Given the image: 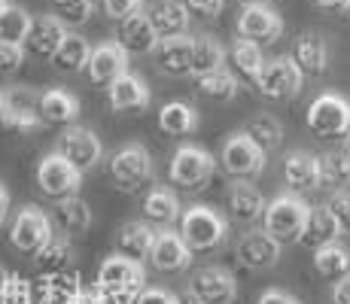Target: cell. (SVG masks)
Returning a JSON list of instances; mask_svg holds the SVG:
<instances>
[{"instance_id": "cell-15", "label": "cell", "mask_w": 350, "mask_h": 304, "mask_svg": "<svg viewBox=\"0 0 350 304\" xmlns=\"http://www.w3.org/2000/svg\"><path fill=\"white\" fill-rule=\"evenodd\" d=\"M152 268L161 274H177L186 271L192 262V247L180 238V232H159L156 243H152V253H150Z\"/></svg>"}, {"instance_id": "cell-31", "label": "cell", "mask_w": 350, "mask_h": 304, "mask_svg": "<svg viewBox=\"0 0 350 304\" xmlns=\"http://www.w3.org/2000/svg\"><path fill=\"white\" fill-rule=\"evenodd\" d=\"M228 64H232V70L238 73L241 79H247V83H259V73L262 67H265V58H262V49L259 43H250V40H234L232 49H228Z\"/></svg>"}, {"instance_id": "cell-60", "label": "cell", "mask_w": 350, "mask_h": 304, "mask_svg": "<svg viewBox=\"0 0 350 304\" xmlns=\"http://www.w3.org/2000/svg\"><path fill=\"white\" fill-rule=\"evenodd\" d=\"M345 155H347V158H350V140H347V146H345Z\"/></svg>"}, {"instance_id": "cell-5", "label": "cell", "mask_w": 350, "mask_h": 304, "mask_svg": "<svg viewBox=\"0 0 350 304\" xmlns=\"http://www.w3.org/2000/svg\"><path fill=\"white\" fill-rule=\"evenodd\" d=\"M110 177L122 192H137L152 180V158L146 146L125 143L110 155Z\"/></svg>"}, {"instance_id": "cell-43", "label": "cell", "mask_w": 350, "mask_h": 304, "mask_svg": "<svg viewBox=\"0 0 350 304\" xmlns=\"http://www.w3.org/2000/svg\"><path fill=\"white\" fill-rule=\"evenodd\" d=\"M0 304H33V286L25 277L10 274V280L0 289Z\"/></svg>"}, {"instance_id": "cell-17", "label": "cell", "mask_w": 350, "mask_h": 304, "mask_svg": "<svg viewBox=\"0 0 350 304\" xmlns=\"http://www.w3.org/2000/svg\"><path fill=\"white\" fill-rule=\"evenodd\" d=\"M116 43L122 46L128 55H150V52L159 49V33L152 28L150 16L144 12H137V16L125 18V22L116 25Z\"/></svg>"}, {"instance_id": "cell-4", "label": "cell", "mask_w": 350, "mask_h": 304, "mask_svg": "<svg viewBox=\"0 0 350 304\" xmlns=\"http://www.w3.org/2000/svg\"><path fill=\"white\" fill-rule=\"evenodd\" d=\"M226 219L219 216L213 207L195 204L189 207L183 216H180V238L195 249H213L226 240Z\"/></svg>"}, {"instance_id": "cell-19", "label": "cell", "mask_w": 350, "mask_h": 304, "mask_svg": "<svg viewBox=\"0 0 350 304\" xmlns=\"http://www.w3.org/2000/svg\"><path fill=\"white\" fill-rule=\"evenodd\" d=\"M146 16H150L159 40L186 37V31H189V6L180 0H152L146 6Z\"/></svg>"}, {"instance_id": "cell-46", "label": "cell", "mask_w": 350, "mask_h": 304, "mask_svg": "<svg viewBox=\"0 0 350 304\" xmlns=\"http://www.w3.org/2000/svg\"><path fill=\"white\" fill-rule=\"evenodd\" d=\"M25 64V46L0 43V73H16Z\"/></svg>"}, {"instance_id": "cell-42", "label": "cell", "mask_w": 350, "mask_h": 304, "mask_svg": "<svg viewBox=\"0 0 350 304\" xmlns=\"http://www.w3.org/2000/svg\"><path fill=\"white\" fill-rule=\"evenodd\" d=\"M49 10L64 28H83L92 16L89 0H49Z\"/></svg>"}, {"instance_id": "cell-44", "label": "cell", "mask_w": 350, "mask_h": 304, "mask_svg": "<svg viewBox=\"0 0 350 304\" xmlns=\"http://www.w3.org/2000/svg\"><path fill=\"white\" fill-rule=\"evenodd\" d=\"M100 10L107 12V16L113 18V22H125V18L137 16V12H144V0H107Z\"/></svg>"}, {"instance_id": "cell-36", "label": "cell", "mask_w": 350, "mask_h": 304, "mask_svg": "<svg viewBox=\"0 0 350 304\" xmlns=\"http://www.w3.org/2000/svg\"><path fill=\"white\" fill-rule=\"evenodd\" d=\"M226 67V49L217 43L213 37H195V49H192V77L201 79L213 70Z\"/></svg>"}, {"instance_id": "cell-58", "label": "cell", "mask_w": 350, "mask_h": 304, "mask_svg": "<svg viewBox=\"0 0 350 304\" xmlns=\"http://www.w3.org/2000/svg\"><path fill=\"white\" fill-rule=\"evenodd\" d=\"M3 6H16V0H0V10H3Z\"/></svg>"}, {"instance_id": "cell-39", "label": "cell", "mask_w": 350, "mask_h": 304, "mask_svg": "<svg viewBox=\"0 0 350 304\" xmlns=\"http://www.w3.org/2000/svg\"><path fill=\"white\" fill-rule=\"evenodd\" d=\"M33 259H37L40 271L62 274V271H67V265L73 262V247H70V240H64V238H52L37 255H33Z\"/></svg>"}, {"instance_id": "cell-10", "label": "cell", "mask_w": 350, "mask_h": 304, "mask_svg": "<svg viewBox=\"0 0 350 304\" xmlns=\"http://www.w3.org/2000/svg\"><path fill=\"white\" fill-rule=\"evenodd\" d=\"M301 79H305V73L299 70V64L293 58H271L262 67L256 89L265 98L284 100V98H295L301 92Z\"/></svg>"}, {"instance_id": "cell-40", "label": "cell", "mask_w": 350, "mask_h": 304, "mask_svg": "<svg viewBox=\"0 0 350 304\" xmlns=\"http://www.w3.org/2000/svg\"><path fill=\"white\" fill-rule=\"evenodd\" d=\"M320 177H323V186L326 189L345 192V186H350V158L345 152L320 155Z\"/></svg>"}, {"instance_id": "cell-47", "label": "cell", "mask_w": 350, "mask_h": 304, "mask_svg": "<svg viewBox=\"0 0 350 304\" xmlns=\"http://www.w3.org/2000/svg\"><path fill=\"white\" fill-rule=\"evenodd\" d=\"M223 3L226 0H186L189 12H195L198 18H217L223 12Z\"/></svg>"}, {"instance_id": "cell-16", "label": "cell", "mask_w": 350, "mask_h": 304, "mask_svg": "<svg viewBox=\"0 0 350 304\" xmlns=\"http://www.w3.org/2000/svg\"><path fill=\"white\" fill-rule=\"evenodd\" d=\"M280 259V240H274L265 228L259 232H247L238 240V262L250 271H268Z\"/></svg>"}, {"instance_id": "cell-49", "label": "cell", "mask_w": 350, "mask_h": 304, "mask_svg": "<svg viewBox=\"0 0 350 304\" xmlns=\"http://www.w3.org/2000/svg\"><path fill=\"white\" fill-rule=\"evenodd\" d=\"M256 304H301V301L295 299V295L284 292V289H268V292L259 295V301Z\"/></svg>"}, {"instance_id": "cell-52", "label": "cell", "mask_w": 350, "mask_h": 304, "mask_svg": "<svg viewBox=\"0 0 350 304\" xmlns=\"http://www.w3.org/2000/svg\"><path fill=\"white\" fill-rule=\"evenodd\" d=\"M77 304H104V299H100V289H83V295H79Z\"/></svg>"}, {"instance_id": "cell-6", "label": "cell", "mask_w": 350, "mask_h": 304, "mask_svg": "<svg viewBox=\"0 0 350 304\" xmlns=\"http://www.w3.org/2000/svg\"><path fill=\"white\" fill-rule=\"evenodd\" d=\"M79 177H83V174H79L77 167H73L70 161H67L64 155H58V152L46 155V158L37 165V186H40V192H43L46 198H52L55 204L77 195Z\"/></svg>"}, {"instance_id": "cell-24", "label": "cell", "mask_w": 350, "mask_h": 304, "mask_svg": "<svg viewBox=\"0 0 350 304\" xmlns=\"http://www.w3.org/2000/svg\"><path fill=\"white\" fill-rule=\"evenodd\" d=\"M289 58L299 64V70L305 73V77H320V73H326V67H329V46L320 33L308 31L295 40L293 55Z\"/></svg>"}, {"instance_id": "cell-26", "label": "cell", "mask_w": 350, "mask_h": 304, "mask_svg": "<svg viewBox=\"0 0 350 304\" xmlns=\"http://www.w3.org/2000/svg\"><path fill=\"white\" fill-rule=\"evenodd\" d=\"M107 92H110V107L116 113H137L146 110V104H150V85L134 73H125Z\"/></svg>"}, {"instance_id": "cell-50", "label": "cell", "mask_w": 350, "mask_h": 304, "mask_svg": "<svg viewBox=\"0 0 350 304\" xmlns=\"http://www.w3.org/2000/svg\"><path fill=\"white\" fill-rule=\"evenodd\" d=\"M140 292H107V289H100V299L104 304H134L137 301Z\"/></svg>"}, {"instance_id": "cell-27", "label": "cell", "mask_w": 350, "mask_h": 304, "mask_svg": "<svg viewBox=\"0 0 350 304\" xmlns=\"http://www.w3.org/2000/svg\"><path fill=\"white\" fill-rule=\"evenodd\" d=\"M192 49H195L192 37L161 40L156 49V64L171 77H186V73H192Z\"/></svg>"}, {"instance_id": "cell-13", "label": "cell", "mask_w": 350, "mask_h": 304, "mask_svg": "<svg viewBox=\"0 0 350 304\" xmlns=\"http://www.w3.org/2000/svg\"><path fill=\"white\" fill-rule=\"evenodd\" d=\"M284 31V18L271 6H244L238 16V37L250 43H274Z\"/></svg>"}, {"instance_id": "cell-14", "label": "cell", "mask_w": 350, "mask_h": 304, "mask_svg": "<svg viewBox=\"0 0 350 304\" xmlns=\"http://www.w3.org/2000/svg\"><path fill=\"white\" fill-rule=\"evenodd\" d=\"M189 289L204 304H232L238 299V283H234V277L228 274L226 268H217V265L195 271Z\"/></svg>"}, {"instance_id": "cell-20", "label": "cell", "mask_w": 350, "mask_h": 304, "mask_svg": "<svg viewBox=\"0 0 350 304\" xmlns=\"http://www.w3.org/2000/svg\"><path fill=\"white\" fill-rule=\"evenodd\" d=\"M284 177H286V186L293 189L295 195H308V192H317V189H323L320 158H317V155H311V152H305V150L286 155Z\"/></svg>"}, {"instance_id": "cell-38", "label": "cell", "mask_w": 350, "mask_h": 304, "mask_svg": "<svg viewBox=\"0 0 350 304\" xmlns=\"http://www.w3.org/2000/svg\"><path fill=\"white\" fill-rule=\"evenodd\" d=\"M198 89L201 94H207L211 100H219V104H228V100H234L238 98V77H234L232 70H213V73H207V77H201L198 79Z\"/></svg>"}, {"instance_id": "cell-45", "label": "cell", "mask_w": 350, "mask_h": 304, "mask_svg": "<svg viewBox=\"0 0 350 304\" xmlns=\"http://www.w3.org/2000/svg\"><path fill=\"white\" fill-rule=\"evenodd\" d=\"M326 207L332 210L335 219H338L341 232L350 234V192H332V198L326 201Z\"/></svg>"}, {"instance_id": "cell-12", "label": "cell", "mask_w": 350, "mask_h": 304, "mask_svg": "<svg viewBox=\"0 0 350 304\" xmlns=\"http://www.w3.org/2000/svg\"><path fill=\"white\" fill-rule=\"evenodd\" d=\"M55 152L64 155V158L70 161L79 174H85V171H92V167L100 161L104 146H100V140L95 137V131H89V128H67V131L62 134V140H58V150Z\"/></svg>"}, {"instance_id": "cell-29", "label": "cell", "mask_w": 350, "mask_h": 304, "mask_svg": "<svg viewBox=\"0 0 350 304\" xmlns=\"http://www.w3.org/2000/svg\"><path fill=\"white\" fill-rule=\"evenodd\" d=\"M40 116L49 125H73L79 116V100L64 89H49L40 94Z\"/></svg>"}, {"instance_id": "cell-22", "label": "cell", "mask_w": 350, "mask_h": 304, "mask_svg": "<svg viewBox=\"0 0 350 304\" xmlns=\"http://www.w3.org/2000/svg\"><path fill=\"white\" fill-rule=\"evenodd\" d=\"M338 234H345V232H341V225H338V219H335L332 210L323 204V207H311L308 222H305V232H301L299 243L317 253V249L329 247V243H338Z\"/></svg>"}, {"instance_id": "cell-53", "label": "cell", "mask_w": 350, "mask_h": 304, "mask_svg": "<svg viewBox=\"0 0 350 304\" xmlns=\"http://www.w3.org/2000/svg\"><path fill=\"white\" fill-rule=\"evenodd\" d=\"M317 6H323V10H347L350 0H317Z\"/></svg>"}, {"instance_id": "cell-32", "label": "cell", "mask_w": 350, "mask_h": 304, "mask_svg": "<svg viewBox=\"0 0 350 304\" xmlns=\"http://www.w3.org/2000/svg\"><path fill=\"white\" fill-rule=\"evenodd\" d=\"M52 222L58 225V232L64 234H83L85 228L92 225V210L89 204H85L83 198H64L55 204V210H52Z\"/></svg>"}, {"instance_id": "cell-18", "label": "cell", "mask_w": 350, "mask_h": 304, "mask_svg": "<svg viewBox=\"0 0 350 304\" xmlns=\"http://www.w3.org/2000/svg\"><path fill=\"white\" fill-rule=\"evenodd\" d=\"M85 70H89V77L95 79L98 85L110 89L116 79H122L128 73V52L119 43H100L92 49V58H89Z\"/></svg>"}, {"instance_id": "cell-56", "label": "cell", "mask_w": 350, "mask_h": 304, "mask_svg": "<svg viewBox=\"0 0 350 304\" xmlns=\"http://www.w3.org/2000/svg\"><path fill=\"white\" fill-rule=\"evenodd\" d=\"M244 3H247V6H268L271 0H244Z\"/></svg>"}, {"instance_id": "cell-28", "label": "cell", "mask_w": 350, "mask_h": 304, "mask_svg": "<svg viewBox=\"0 0 350 304\" xmlns=\"http://www.w3.org/2000/svg\"><path fill=\"white\" fill-rule=\"evenodd\" d=\"M144 216L150 225H159L165 232L174 222H180L183 213H180V201L174 192H167V189H150L144 198Z\"/></svg>"}, {"instance_id": "cell-55", "label": "cell", "mask_w": 350, "mask_h": 304, "mask_svg": "<svg viewBox=\"0 0 350 304\" xmlns=\"http://www.w3.org/2000/svg\"><path fill=\"white\" fill-rule=\"evenodd\" d=\"M177 301H180V304H204V301L198 299V295L192 292V289H186V292H180V295H177Z\"/></svg>"}, {"instance_id": "cell-57", "label": "cell", "mask_w": 350, "mask_h": 304, "mask_svg": "<svg viewBox=\"0 0 350 304\" xmlns=\"http://www.w3.org/2000/svg\"><path fill=\"white\" fill-rule=\"evenodd\" d=\"M6 280H10V274H6L3 268H0V289H3V283H6Z\"/></svg>"}, {"instance_id": "cell-33", "label": "cell", "mask_w": 350, "mask_h": 304, "mask_svg": "<svg viewBox=\"0 0 350 304\" xmlns=\"http://www.w3.org/2000/svg\"><path fill=\"white\" fill-rule=\"evenodd\" d=\"M314 268L323 280H345V277H350V249L341 243H329V247L314 253Z\"/></svg>"}, {"instance_id": "cell-51", "label": "cell", "mask_w": 350, "mask_h": 304, "mask_svg": "<svg viewBox=\"0 0 350 304\" xmlns=\"http://www.w3.org/2000/svg\"><path fill=\"white\" fill-rule=\"evenodd\" d=\"M332 304H350V277L332 286Z\"/></svg>"}, {"instance_id": "cell-7", "label": "cell", "mask_w": 350, "mask_h": 304, "mask_svg": "<svg viewBox=\"0 0 350 304\" xmlns=\"http://www.w3.org/2000/svg\"><path fill=\"white\" fill-rule=\"evenodd\" d=\"M52 238H55V232H52V216L43 213L40 207H25L10 228V243L31 255H37Z\"/></svg>"}, {"instance_id": "cell-54", "label": "cell", "mask_w": 350, "mask_h": 304, "mask_svg": "<svg viewBox=\"0 0 350 304\" xmlns=\"http://www.w3.org/2000/svg\"><path fill=\"white\" fill-rule=\"evenodd\" d=\"M6 210H10V192L0 186V222L6 219Z\"/></svg>"}, {"instance_id": "cell-3", "label": "cell", "mask_w": 350, "mask_h": 304, "mask_svg": "<svg viewBox=\"0 0 350 304\" xmlns=\"http://www.w3.org/2000/svg\"><path fill=\"white\" fill-rule=\"evenodd\" d=\"M308 128L320 140H341L350 134V100L341 94H320L308 107Z\"/></svg>"}, {"instance_id": "cell-2", "label": "cell", "mask_w": 350, "mask_h": 304, "mask_svg": "<svg viewBox=\"0 0 350 304\" xmlns=\"http://www.w3.org/2000/svg\"><path fill=\"white\" fill-rule=\"evenodd\" d=\"M0 125L10 131L28 134L43 125L40 116V94L28 85H3L0 89Z\"/></svg>"}, {"instance_id": "cell-1", "label": "cell", "mask_w": 350, "mask_h": 304, "mask_svg": "<svg viewBox=\"0 0 350 304\" xmlns=\"http://www.w3.org/2000/svg\"><path fill=\"white\" fill-rule=\"evenodd\" d=\"M308 213H311V207L301 201V195H295V192L278 195V198L268 204L265 216H262V228H265L274 240L293 243V240L301 238V232H305Z\"/></svg>"}, {"instance_id": "cell-59", "label": "cell", "mask_w": 350, "mask_h": 304, "mask_svg": "<svg viewBox=\"0 0 350 304\" xmlns=\"http://www.w3.org/2000/svg\"><path fill=\"white\" fill-rule=\"evenodd\" d=\"M89 3H92V6H104L107 0H89Z\"/></svg>"}, {"instance_id": "cell-48", "label": "cell", "mask_w": 350, "mask_h": 304, "mask_svg": "<svg viewBox=\"0 0 350 304\" xmlns=\"http://www.w3.org/2000/svg\"><path fill=\"white\" fill-rule=\"evenodd\" d=\"M134 304H180V301H177V295L167 292V289H144Z\"/></svg>"}, {"instance_id": "cell-35", "label": "cell", "mask_w": 350, "mask_h": 304, "mask_svg": "<svg viewBox=\"0 0 350 304\" xmlns=\"http://www.w3.org/2000/svg\"><path fill=\"white\" fill-rule=\"evenodd\" d=\"M244 134L259 146L262 152H274L280 143H284V125H280L274 116L268 113H259L244 125Z\"/></svg>"}, {"instance_id": "cell-37", "label": "cell", "mask_w": 350, "mask_h": 304, "mask_svg": "<svg viewBox=\"0 0 350 304\" xmlns=\"http://www.w3.org/2000/svg\"><path fill=\"white\" fill-rule=\"evenodd\" d=\"M31 22L33 18L22 10V6H3V10H0V43L25 46L28 31H31Z\"/></svg>"}, {"instance_id": "cell-23", "label": "cell", "mask_w": 350, "mask_h": 304, "mask_svg": "<svg viewBox=\"0 0 350 304\" xmlns=\"http://www.w3.org/2000/svg\"><path fill=\"white\" fill-rule=\"evenodd\" d=\"M226 207L234 222H256L268 210L262 192L256 186H250V182H232L226 192Z\"/></svg>"}, {"instance_id": "cell-34", "label": "cell", "mask_w": 350, "mask_h": 304, "mask_svg": "<svg viewBox=\"0 0 350 304\" xmlns=\"http://www.w3.org/2000/svg\"><path fill=\"white\" fill-rule=\"evenodd\" d=\"M89 58H92L89 43H85L79 33H67L62 49H58L55 58H52V64H55V70H62V73H79L89 67Z\"/></svg>"}, {"instance_id": "cell-30", "label": "cell", "mask_w": 350, "mask_h": 304, "mask_svg": "<svg viewBox=\"0 0 350 304\" xmlns=\"http://www.w3.org/2000/svg\"><path fill=\"white\" fill-rule=\"evenodd\" d=\"M159 128L167 137H186L198 128V110L186 100H171L159 110Z\"/></svg>"}, {"instance_id": "cell-11", "label": "cell", "mask_w": 350, "mask_h": 304, "mask_svg": "<svg viewBox=\"0 0 350 304\" xmlns=\"http://www.w3.org/2000/svg\"><path fill=\"white\" fill-rule=\"evenodd\" d=\"M98 289H107V292H144V265L134 259H125V255H110L98 268Z\"/></svg>"}, {"instance_id": "cell-21", "label": "cell", "mask_w": 350, "mask_h": 304, "mask_svg": "<svg viewBox=\"0 0 350 304\" xmlns=\"http://www.w3.org/2000/svg\"><path fill=\"white\" fill-rule=\"evenodd\" d=\"M67 31L55 16H40L31 22V31H28V40H25V49L37 58H55V52L62 49Z\"/></svg>"}, {"instance_id": "cell-25", "label": "cell", "mask_w": 350, "mask_h": 304, "mask_svg": "<svg viewBox=\"0 0 350 304\" xmlns=\"http://www.w3.org/2000/svg\"><path fill=\"white\" fill-rule=\"evenodd\" d=\"M156 228L150 225V222H125L122 228H119V238H116V249L119 255H125V259H134V262H144L150 259L152 253V243H156Z\"/></svg>"}, {"instance_id": "cell-9", "label": "cell", "mask_w": 350, "mask_h": 304, "mask_svg": "<svg viewBox=\"0 0 350 304\" xmlns=\"http://www.w3.org/2000/svg\"><path fill=\"white\" fill-rule=\"evenodd\" d=\"M167 177L180 189H201L213 177V155L201 146H180L171 158Z\"/></svg>"}, {"instance_id": "cell-41", "label": "cell", "mask_w": 350, "mask_h": 304, "mask_svg": "<svg viewBox=\"0 0 350 304\" xmlns=\"http://www.w3.org/2000/svg\"><path fill=\"white\" fill-rule=\"evenodd\" d=\"M46 286H49V304H77L83 295V283L73 271L46 274Z\"/></svg>"}, {"instance_id": "cell-8", "label": "cell", "mask_w": 350, "mask_h": 304, "mask_svg": "<svg viewBox=\"0 0 350 304\" xmlns=\"http://www.w3.org/2000/svg\"><path fill=\"white\" fill-rule=\"evenodd\" d=\"M265 155L268 152H262L244 131H238V134H232V137L223 143L219 161H223V167H226L228 177L247 180V177H256V174H262V167H265Z\"/></svg>"}]
</instances>
